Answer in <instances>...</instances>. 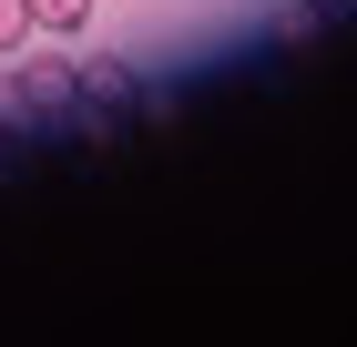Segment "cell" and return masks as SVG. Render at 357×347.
<instances>
[{
    "label": "cell",
    "instance_id": "cell-1",
    "mask_svg": "<svg viewBox=\"0 0 357 347\" xmlns=\"http://www.w3.org/2000/svg\"><path fill=\"white\" fill-rule=\"evenodd\" d=\"M31 31H41V21H31V0H0V61H21Z\"/></svg>",
    "mask_w": 357,
    "mask_h": 347
},
{
    "label": "cell",
    "instance_id": "cell-2",
    "mask_svg": "<svg viewBox=\"0 0 357 347\" xmlns=\"http://www.w3.org/2000/svg\"><path fill=\"white\" fill-rule=\"evenodd\" d=\"M31 21H41V31H82L92 0H31Z\"/></svg>",
    "mask_w": 357,
    "mask_h": 347
}]
</instances>
